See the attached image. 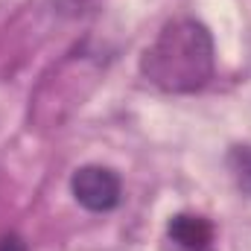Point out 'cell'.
Returning <instances> with one entry per match:
<instances>
[{
  "instance_id": "obj_6",
  "label": "cell",
  "mask_w": 251,
  "mask_h": 251,
  "mask_svg": "<svg viewBox=\"0 0 251 251\" xmlns=\"http://www.w3.org/2000/svg\"><path fill=\"white\" fill-rule=\"evenodd\" d=\"M73 3H88V0H73Z\"/></svg>"
},
{
  "instance_id": "obj_2",
  "label": "cell",
  "mask_w": 251,
  "mask_h": 251,
  "mask_svg": "<svg viewBox=\"0 0 251 251\" xmlns=\"http://www.w3.org/2000/svg\"><path fill=\"white\" fill-rule=\"evenodd\" d=\"M70 193L73 199L91 210V213H108L120 204L123 199V181L114 170L100 167V164H88L79 167L70 178Z\"/></svg>"
},
{
  "instance_id": "obj_5",
  "label": "cell",
  "mask_w": 251,
  "mask_h": 251,
  "mask_svg": "<svg viewBox=\"0 0 251 251\" xmlns=\"http://www.w3.org/2000/svg\"><path fill=\"white\" fill-rule=\"evenodd\" d=\"M0 251H29L18 234H0Z\"/></svg>"
},
{
  "instance_id": "obj_1",
  "label": "cell",
  "mask_w": 251,
  "mask_h": 251,
  "mask_svg": "<svg viewBox=\"0 0 251 251\" xmlns=\"http://www.w3.org/2000/svg\"><path fill=\"white\" fill-rule=\"evenodd\" d=\"M216 73L210 29L196 18H173L140 56V76L164 94H196Z\"/></svg>"
},
{
  "instance_id": "obj_4",
  "label": "cell",
  "mask_w": 251,
  "mask_h": 251,
  "mask_svg": "<svg viewBox=\"0 0 251 251\" xmlns=\"http://www.w3.org/2000/svg\"><path fill=\"white\" fill-rule=\"evenodd\" d=\"M228 173L240 193L251 196V146H231L228 152Z\"/></svg>"
},
{
  "instance_id": "obj_3",
  "label": "cell",
  "mask_w": 251,
  "mask_h": 251,
  "mask_svg": "<svg viewBox=\"0 0 251 251\" xmlns=\"http://www.w3.org/2000/svg\"><path fill=\"white\" fill-rule=\"evenodd\" d=\"M167 240L178 251H213L216 228L201 213H176L167 225Z\"/></svg>"
}]
</instances>
